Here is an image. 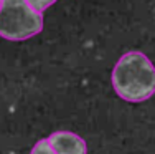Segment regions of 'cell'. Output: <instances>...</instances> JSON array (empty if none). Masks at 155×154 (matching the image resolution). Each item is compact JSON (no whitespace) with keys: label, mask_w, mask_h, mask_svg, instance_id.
Returning a JSON list of instances; mask_svg holds the SVG:
<instances>
[{"label":"cell","mask_w":155,"mask_h":154,"mask_svg":"<svg viewBox=\"0 0 155 154\" xmlns=\"http://www.w3.org/2000/svg\"><path fill=\"white\" fill-rule=\"evenodd\" d=\"M112 86L117 96L142 103L155 94V67L142 51H129L112 70Z\"/></svg>","instance_id":"obj_1"},{"label":"cell","mask_w":155,"mask_h":154,"mask_svg":"<svg viewBox=\"0 0 155 154\" xmlns=\"http://www.w3.org/2000/svg\"><path fill=\"white\" fill-rule=\"evenodd\" d=\"M43 30V13H38L27 0H2L0 7V36L21 42Z\"/></svg>","instance_id":"obj_2"},{"label":"cell","mask_w":155,"mask_h":154,"mask_svg":"<svg viewBox=\"0 0 155 154\" xmlns=\"http://www.w3.org/2000/svg\"><path fill=\"white\" fill-rule=\"evenodd\" d=\"M54 154H86L87 148L83 138L69 131H56L48 138Z\"/></svg>","instance_id":"obj_3"},{"label":"cell","mask_w":155,"mask_h":154,"mask_svg":"<svg viewBox=\"0 0 155 154\" xmlns=\"http://www.w3.org/2000/svg\"><path fill=\"white\" fill-rule=\"evenodd\" d=\"M30 154H54L51 144L48 142V139H40L35 146H33Z\"/></svg>","instance_id":"obj_4"},{"label":"cell","mask_w":155,"mask_h":154,"mask_svg":"<svg viewBox=\"0 0 155 154\" xmlns=\"http://www.w3.org/2000/svg\"><path fill=\"white\" fill-rule=\"evenodd\" d=\"M54 2H58V0H27L28 5H30L35 12H38V13H43L48 7H51Z\"/></svg>","instance_id":"obj_5"},{"label":"cell","mask_w":155,"mask_h":154,"mask_svg":"<svg viewBox=\"0 0 155 154\" xmlns=\"http://www.w3.org/2000/svg\"><path fill=\"white\" fill-rule=\"evenodd\" d=\"M0 7H2V0H0Z\"/></svg>","instance_id":"obj_6"}]
</instances>
